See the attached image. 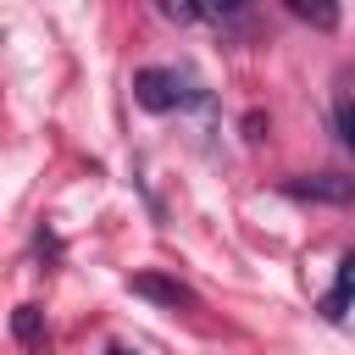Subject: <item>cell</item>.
Returning <instances> with one entry per match:
<instances>
[{
  "label": "cell",
  "instance_id": "obj_1",
  "mask_svg": "<svg viewBox=\"0 0 355 355\" xmlns=\"http://www.w3.org/2000/svg\"><path fill=\"white\" fill-rule=\"evenodd\" d=\"M133 100L144 111H183L194 100H205V89H194V78H183L178 67H139L133 72Z\"/></svg>",
  "mask_w": 355,
  "mask_h": 355
},
{
  "label": "cell",
  "instance_id": "obj_6",
  "mask_svg": "<svg viewBox=\"0 0 355 355\" xmlns=\"http://www.w3.org/2000/svg\"><path fill=\"white\" fill-rule=\"evenodd\" d=\"M288 17L316 22V28H333V22H338V11H333V6H311V0H288Z\"/></svg>",
  "mask_w": 355,
  "mask_h": 355
},
{
  "label": "cell",
  "instance_id": "obj_3",
  "mask_svg": "<svg viewBox=\"0 0 355 355\" xmlns=\"http://www.w3.org/2000/svg\"><path fill=\"white\" fill-rule=\"evenodd\" d=\"M128 288H133L139 300H155V305H172V311H178V305H194V294H189L178 277H161V272H133Z\"/></svg>",
  "mask_w": 355,
  "mask_h": 355
},
{
  "label": "cell",
  "instance_id": "obj_7",
  "mask_svg": "<svg viewBox=\"0 0 355 355\" xmlns=\"http://www.w3.org/2000/svg\"><path fill=\"white\" fill-rule=\"evenodd\" d=\"M155 11H161L166 22H200V6H178V0H161Z\"/></svg>",
  "mask_w": 355,
  "mask_h": 355
},
{
  "label": "cell",
  "instance_id": "obj_4",
  "mask_svg": "<svg viewBox=\"0 0 355 355\" xmlns=\"http://www.w3.org/2000/svg\"><path fill=\"white\" fill-rule=\"evenodd\" d=\"M349 300H355V250L338 261V283L322 294V316H327V322H338V316L349 311Z\"/></svg>",
  "mask_w": 355,
  "mask_h": 355
},
{
  "label": "cell",
  "instance_id": "obj_9",
  "mask_svg": "<svg viewBox=\"0 0 355 355\" xmlns=\"http://www.w3.org/2000/svg\"><path fill=\"white\" fill-rule=\"evenodd\" d=\"M105 355H139V349H128V344H111V349H105Z\"/></svg>",
  "mask_w": 355,
  "mask_h": 355
},
{
  "label": "cell",
  "instance_id": "obj_2",
  "mask_svg": "<svg viewBox=\"0 0 355 355\" xmlns=\"http://www.w3.org/2000/svg\"><path fill=\"white\" fill-rule=\"evenodd\" d=\"M283 194H288V200H322V205H355V178H338V172L288 178Z\"/></svg>",
  "mask_w": 355,
  "mask_h": 355
},
{
  "label": "cell",
  "instance_id": "obj_8",
  "mask_svg": "<svg viewBox=\"0 0 355 355\" xmlns=\"http://www.w3.org/2000/svg\"><path fill=\"white\" fill-rule=\"evenodd\" d=\"M338 139L355 150V100H344V105H338Z\"/></svg>",
  "mask_w": 355,
  "mask_h": 355
},
{
  "label": "cell",
  "instance_id": "obj_5",
  "mask_svg": "<svg viewBox=\"0 0 355 355\" xmlns=\"http://www.w3.org/2000/svg\"><path fill=\"white\" fill-rule=\"evenodd\" d=\"M11 333H17L22 344H39V338H44V316H39V305H17V316H11Z\"/></svg>",
  "mask_w": 355,
  "mask_h": 355
}]
</instances>
